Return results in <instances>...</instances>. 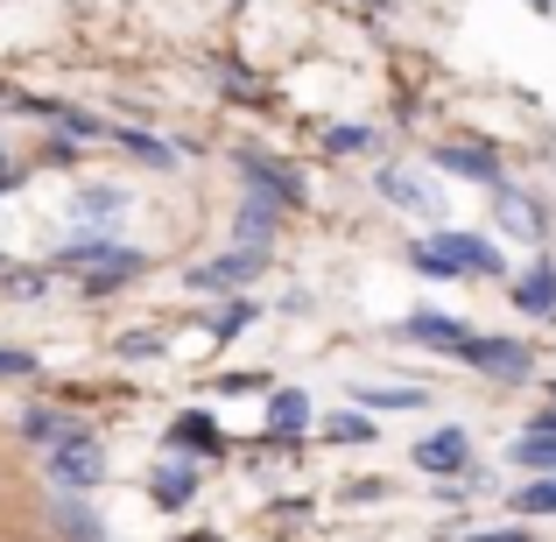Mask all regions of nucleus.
Instances as JSON below:
<instances>
[{"instance_id": "1", "label": "nucleus", "mask_w": 556, "mask_h": 542, "mask_svg": "<svg viewBox=\"0 0 556 542\" xmlns=\"http://www.w3.org/2000/svg\"><path fill=\"white\" fill-rule=\"evenodd\" d=\"M408 268H416V275H437V282H501V275H507V254H501V240H486V232L437 226L430 240L408 247Z\"/></svg>"}, {"instance_id": "2", "label": "nucleus", "mask_w": 556, "mask_h": 542, "mask_svg": "<svg viewBox=\"0 0 556 542\" xmlns=\"http://www.w3.org/2000/svg\"><path fill=\"white\" fill-rule=\"evenodd\" d=\"M56 268H78L85 275V297H113L121 282H135L141 268H149V254L127 240H113V232H78V240L56 254Z\"/></svg>"}, {"instance_id": "3", "label": "nucleus", "mask_w": 556, "mask_h": 542, "mask_svg": "<svg viewBox=\"0 0 556 542\" xmlns=\"http://www.w3.org/2000/svg\"><path fill=\"white\" fill-rule=\"evenodd\" d=\"M486 204H493V232L501 240H521V247H549V226H556V212H549V198L535 184H515V177H501L486 190Z\"/></svg>"}, {"instance_id": "4", "label": "nucleus", "mask_w": 556, "mask_h": 542, "mask_svg": "<svg viewBox=\"0 0 556 542\" xmlns=\"http://www.w3.org/2000/svg\"><path fill=\"white\" fill-rule=\"evenodd\" d=\"M458 366H472V374L493 380V388H529L535 380V345L507 339V331H472V339L458 345Z\"/></svg>"}, {"instance_id": "5", "label": "nucleus", "mask_w": 556, "mask_h": 542, "mask_svg": "<svg viewBox=\"0 0 556 542\" xmlns=\"http://www.w3.org/2000/svg\"><path fill=\"white\" fill-rule=\"evenodd\" d=\"M42 472H50L56 493L106 487V444H99V430H71L64 444H50V451H42Z\"/></svg>"}, {"instance_id": "6", "label": "nucleus", "mask_w": 556, "mask_h": 542, "mask_svg": "<svg viewBox=\"0 0 556 542\" xmlns=\"http://www.w3.org/2000/svg\"><path fill=\"white\" fill-rule=\"evenodd\" d=\"M374 198H380V204H394L402 218L444 226V198H437V184L422 177V169H408V163H380V169H374Z\"/></svg>"}, {"instance_id": "7", "label": "nucleus", "mask_w": 556, "mask_h": 542, "mask_svg": "<svg viewBox=\"0 0 556 542\" xmlns=\"http://www.w3.org/2000/svg\"><path fill=\"white\" fill-rule=\"evenodd\" d=\"M261 275H268V254H261V247H226V254H212V261H190L184 282L212 289V297H232V289L261 282Z\"/></svg>"}, {"instance_id": "8", "label": "nucleus", "mask_w": 556, "mask_h": 542, "mask_svg": "<svg viewBox=\"0 0 556 542\" xmlns=\"http://www.w3.org/2000/svg\"><path fill=\"white\" fill-rule=\"evenodd\" d=\"M430 169H437V177H458V184H479V190H493L507 177V163H501L493 141H437Z\"/></svg>"}, {"instance_id": "9", "label": "nucleus", "mask_w": 556, "mask_h": 542, "mask_svg": "<svg viewBox=\"0 0 556 542\" xmlns=\"http://www.w3.org/2000/svg\"><path fill=\"white\" fill-rule=\"evenodd\" d=\"M408 465H416V472H430V479H465V472H472V437H465L458 423H444V430L416 437Z\"/></svg>"}, {"instance_id": "10", "label": "nucleus", "mask_w": 556, "mask_h": 542, "mask_svg": "<svg viewBox=\"0 0 556 542\" xmlns=\"http://www.w3.org/2000/svg\"><path fill=\"white\" fill-rule=\"evenodd\" d=\"M240 177L247 190H261V198H275L282 212H296V204H311V190H303V177L289 163H275V155H254V149H240Z\"/></svg>"}, {"instance_id": "11", "label": "nucleus", "mask_w": 556, "mask_h": 542, "mask_svg": "<svg viewBox=\"0 0 556 542\" xmlns=\"http://www.w3.org/2000/svg\"><path fill=\"white\" fill-rule=\"evenodd\" d=\"M507 303H515L521 317H535V325H549V317H556V261H549V254H535L529 268L507 282Z\"/></svg>"}, {"instance_id": "12", "label": "nucleus", "mask_w": 556, "mask_h": 542, "mask_svg": "<svg viewBox=\"0 0 556 542\" xmlns=\"http://www.w3.org/2000/svg\"><path fill=\"white\" fill-rule=\"evenodd\" d=\"M402 339L408 345H430V353H444V360H458V345L472 339V325H465L458 311H408L402 317Z\"/></svg>"}, {"instance_id": "13", "label": "nucleus", "mask_w": 556, "mask_h": 542, "mask_svg": "<svg viewBox=\"0 0 556 542\" xmlns=\"http://www.w3.org/2000/svg\"><path fill=\"white\" fill-rule=\"evenodd\" d=\"M275 232H282V204L261 198V190H247L240 212H232V247H261V254H275Z\"/></svg>"}, {"instance_id": "14", "label": "nucleus", "mask_w": 556, "mask_h": 542, "mask_svg": "<svg viewBox=\"0 0 556 542\" xmlns=\"http://www.w3.org/2000/svg\"><path fill=\"white\" fill-rule=\"evenodd\" d=\"M127 204L135 198H127L121 184H85L78 198H71V218H78V232H113L127 218Z\"/></svg>"}, {"instance_id": "15", "label": "nucleus", "mask_w": 556, "mask_h": 542, "mask_svg": "<svg viewBox=\"0 0 556 542\" xmlns=\"http://www.w3.org/2000/svg\"><path fill=\"white\" fill-rule=\"evenodd\" d=\"M169 451H177V458L212 465L218 451H226V430H218V416H204V408H184V416L169 423Z\"/></svg>"}, {"instance_id": "16", "label": "nucleus", "mask_w": 556, "mask_h": 542, "mask_svg": "<svg viewBox=\"0 0 556 542\" xmlns=\"http://www.w3.org/2000/svg\"><path fill=\"white\" fill-rule=\"evenodd\" d=\"M198 487H204V479H198V458H163L149 472V501L163 507V515H184V507L198 501Z\"/></svg>"}, {"instance_id": "17", "label": "nucleus", "mask_w": 556, "mask_h": 542, "mask_svg": "<svg viewBox=\"0 0 556 542\" xmlns=\"http://www.w3.org/2000/svg\"><path fill=\"white\" fill-rule=\"evenodd\" d=\"M311 423H317V408H311V394H303V388H275V394H268V423H261V430H268L275 444L303 437Z\"/></svg>"}, {"instance_id": "18", "label": "nucleus", "mask_w": 556, "mask_h": 542, "mask_svg": "<svg viewBox=\"0 0 556 542\" xmlns=\"http://www.w3.org/2000/svg\"><path fill=\"white\" fill-rule=\"evenodd\" d=\"M14 430H22V444H42V451H50V444H64L71 430H85V423L71 416V408H50V402H28L22 416H14Z\"/></svg>"}, {"instance_id": "19", "label": "nucleus", "mask_w": 556, "mask_h": 542, "mask_svg": "<svg viewBox=\"0 0 556 542\" xmlns=\"http://www.w3.org/2000/svg\"><path fill=\"white\" fill-rule=\"evenodd\" d=\"M430 394L422 388H402V380H359L353 388V408H367V416H408V408H422Z\"/></svg>"}, {"instance_id": "20", "label": "nucleus", "mask_w": 556, "mask_h": 542, "mask_svg": "<svg viewBox=\"0 0 556 542\" xmlns=\"http://www.w3.org/2000/svg\"><path fill=\"white\" fill-rule=\"evenodd\" d=\"M507 465H521L529 479H549L556 472V437L549 430H521L515 444H507Z\"/></svg>"}, {"instance_id": "21", "label": "nucleus", "mask_w": 556, "mask_h": 542, "mask_svg": "<svg viewBox=\"0 0 556 542\" xmlns=\"http://www.w3.org/2000/svg\"><path fill=\"white\" fill-rule=\"evenodd\" d=\"M113 141H121V149L135 155V163H149V169H177V163H184V149H177V141L149 135V127H121Z\"/></svg>"}, {"instance_id": "22", "label": "nucleus", "mask_w": 556, "mask_h": 542, "mask_svg": "<svg viewBox=\"0 0 556 542\" xmlns=\"http://www.w3.org/2000/svg\"><path fill=\"white\" fill-rule=\"evenodd\" d=\"M325 444H380V423L367 408H339V416H325Z\"/></svg>"}, {"instance_id": "23", "label": "nucleus", "mask_w": 556, "mask_h": 542, "mask_svg": "<svg viewBox=\"0 0 556 542\" xmlns=\"http://www.w3.org/2000/svg\"><path fill=\"white\" fill-rule=\"evenodd\" d=\"M374 149H380V127H367V121L325 127V155H374Z\"/></svg>"}, {"instance_id": "24", "label": "nucleus", "mask_w": 556, "mask_h": 542, "mask_svg": "<svg viewBox=\"0 0 556 542\" xmlns=\"http://www.w3.org/2000/svg\"><path fill=\"white\" fill-rule=\"evenodd\" d=\"M515 515L521 521H556V472L549 479H521L515 487Z\"/></svg>"}, {"instance_id": "25", "label": "nucleus", "mask_w": 556, "mask_h": 542, "mask_svg": "<svg viewBox=\"0 0 556 542\" xmlns=\"http://www.w3.org/2000/svg\"><path fill=\"white\" fill-rule=\"evenodd\" d=\"M0 297L8 303H42L50 297V275L42 268H0Z\"/></svg>"}, {"instance_id": "26", "label": "nucleus", "mask_w": 556, "mask_h": 542, "mask_svg": "<svg viewBox=\"0 0 556 542\" xmlns=\"http://www.w3.org/2000/svg\"><path fill=\"white\" fill-rule=\"evenodd\" d=\"M56 521L71 529V542H106V521H92L85 507H56Z\"/></svg>"}, {"instance_id": "27", "label": "nucleus", "mask_w": 556, "mask_h": 542, "mask_svg": "<svg viewBox=\"0 0 556 542\" xmlns=\"http://www.w3.org/2000/svg\"><path fill=\"white\" fill-rule=\"evenodd\" d=\"M28 374H42V360L28 345H0V380H28Z\"/></svg>"}, {"instance_id": "28", "label": "nucleus", "mask_w": 556, "mask_h": 542, "mask_svg": "<svg viewBox=\"0 0 556 542\" xmlns=\"http://www.w3.org/2000/svg\"><path fill=\"white\" fill-rule=\"evenodd\" d=\"M254 317H261V303H247V297H240V303H232L226 317H218V331H212V339H218V345H226V339H240V331L254 325Z\"/></svg>"}, {"instance_id": "29", "label": "nucleus", "mask_w": 556, "mask_h": 542, "mask_svg": "<svg viewBox=\"0 0 556 542\" xmlns=\"http://www.w3.org/2000/svg\"><path fill=\"white\" fill-rule=\"evenodd\" d=\"M465 542H535L529 521H493V529H465Z\"/></svg>"}, {"instance_id": "30", "label": "nucleus", "mask_w": 556, "mask_h": 542, "mask_svg": "<svg viewBox=\"0 0 556 542\" xmlns=\"http://www.w3.org/2000/svg\"><path fill=\"white\" fill-rule=\"evenodd\" d=\"M155 345H163V339H155V331H135V339H121V360H149Z\"/></svg>"}, {"instance_id": "31", "label": "nucleus", "mask_w": 556, "mask_h": 542, "mask_svg": "<svg viewBox=\"0 0 556 542\" xmlns=\"http://www.w3.org/2000/svg\"><path fill=\"white\" fill-rule=\"evenodd\" d=\"M14 184H22V163H14V155H8V141H0V198H8Z\"/></svg>"}, {"instance_id": "32", "label": "nucleus", "mask_w": 556, "mask_h": 542, "mask_svg": "<svg viewBox=\"0 0 556 542\" xmlns=\"http://www.w3.org/2000/svg\"><path fill=\"white\" fill-rule=\"evenodd\" d=\"M529 430H549V437H556V388H549V402H543V416H535V423H529Z\"/></svg>"}, {"instance_id": "33", "label": "nucleus", "mask_w": 556, "mask_h": 542, "mask_svg": "<svg viewBox=\"0 0 556 542\" xmlns=\"http://www.w3.org/2000/svg\"><path fill=\"white\" fill-rule=\"evenodd\" d=\"M529 8H535V14H543V22H556V0H529Z\"/></svg>"}, {"instance_id": "34", "label": "nucleus", "mask_w": 556, "mask_h": 542, "mask_svg": "<svg viewBox=\"0 0 556 542\" xmlns=\"http://www.w3.org/2000/svg\"><path fill=\"white\" fill-rule=\"evenodd\" d=\"M190 542H218V535H212V529H198V535H190Z\"/></svg>"}, {"instance_id": "35", "label": "nucleus", "mask_w": 556, "mask_h": 542, "mask_svg": "<svg viewBox=\"0 0 556 542\" xmlns=\"http://www.w3.org/2000/svg\"><path fill=\"white\" fill-rule=\"evenodd\" d=\"M367 8H388V0H367Z\"/></svg>"}, {"instance_id": "36", "label": "nucleus", "mask_w": 556, "mask_h": 542, "mask_svg": "<svg viewBox=\"0 0 556 542\" xmlns=\"http://www.w3.org/2000/svg\"><path fill=\"white\" fill-rule=\"evenodd\" d=\"M0 268H8V254H0Z\"/></svg>"}]
</instances>
